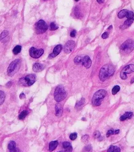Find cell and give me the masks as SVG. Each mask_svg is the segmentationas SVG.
I'll use <instances>...</instances> for the list:
<instances>
[{
	"label": "cell",
	"mask_w": 134,
	"mask_h": 152,
	"mask_svg": "<svg viewBox=\"0 0 134 152\" xmlns=\"http://www.w3.org/2000/svg\"><path fill=\"white\" fill-rule=\"evenodd\" d=\"M115 72V68L111 64H106L100 69L99 73V77L101 81L104 82L108 79L109 77L112 76Z\"/></svg>",
	"instance_id": "obj_1"
},
{
	"label": "cell",
	"mask_w": 134,
	"mask_h": 152,
	"mask_svg": "<svg viewBox=\"0 0 134 152\" xmlns=\"http://www.w3.org/2000/svg\"><path fill=\"white\" fill-rule=\"evenodd\" d=\"M107 95V91L104 89H101L94 94L92 99V103L94 106H99L102 100Z\"/></svg>",
	"instance_id": "obj_2"
},
{
	"label": "cell",
	"mask_w": 134,
	"mask_h": 152,
	"mask_svg": "<svg viewBox=\"0 0 134 152\" xmlns=\"http://www.w3.org/2000/svg\"><path fill=\"white\" fill-rule=\"evenodd\" d=\"M67 96L64 87L62 85L57 86L54 92V99L57 102H60L64 100Z\"/></svg>",
	"instance_id": "obj_3"
},
{
	"label": "cell",
	"mask_w": 134,
	"mask_h": 152,
	"mask_svg": "<svg viewBox=\"0 0 134 152\" xmlns=\"http://www.w3.org/2000/svg\"><path fill=\"white\" fill-rule=\"evenodd\" d=\"M21 66V60L18 59H16L10 64L8 68V74L9 76H12L16 73L18 72Z\"/></svg>",
	"instance_id": "obj_4"
},
{
	"label": "cell",
	"mask_w": 134,
	"mask_h": 152,
	"mask_svg": "<svg viewBox=\"0 0 134 152\" xmlns=\"http://www.w3.org/2000/svg\"><path fill=\"white\" fill-rule=\"evenodd\" d=\"M120 49L124 53H130L134 49V41L132 39H127L121 45Z\"/></svg>",
	"instance_id": "obj_5"
},
{
	"label": "cell",
	"mask_w": 134,
	"mask_h": 152,
	"mask_svg": "<svg viewBox=\"0 0 134 152\" xmlns=\"http://www.w3.org/2000/svg\"><path fill=\"white\" fill-rule=\"evenodd\" d=\"M36 80V77L34 75L29 74L26 76L25 77L21 78L19 80V84L23 86H31L35 83Z\"/></svg>",
	"instance_id": "obj_6"
},
{
	"label": "cell",
	"mask_w": 134,
	"mask_h": 152,
	"mask_svg": "<svg viewBox=\"0 0 134 152\" xmlns=\"http://www.w3.org/2000/svg\"><path fill=\"white\" fill-rule=\"evenodd\" d=\"M36 31L37 34H43L48 29V26L44 21L40 19L38 21L35 26Z\"/></svg>",
	"instance_id": "obj_7"
},
{
	"label": "cell",
	"mask_w": 134,
	"mask_h": 152,
	"mask_svg": "<svg viewBox=\"0 0 134 152\" xmlns=\"http://www.w3.org/2000/svg\"><path fill=\"white\" fill-rule=\"evenodd\" d=\"M134 72V65L133 64H129L128 66H125V67L122 69V71L121 72V78L123 80H125L127 78V74H130Z\"/></svg>",
	"instance_id": "obj_8"
},
{
	"label": "cell",
	"mask_w": 134,
	"mask_h": 152,
	"mask_svg": "<svg viewBox=\"0 0 134 152\" xmlns=\"http://www.w3.org/2000/svg\"><path fill=\"white\" fill-rule=\"evenodd\" d=\"M117 16L119 19H122L125 17H126L127 19H133L134 18V13L132 11L122 9L118 13Z\"/></svg>",
	"instance_id": "obj_9"
},
{
	"label": "cell",
	"mask_w": 134,
	"mask_h": 152,
	"mask_svg": "<svg viewBox=\"0 0 134 152\" xmlns=\"http://www.w3.org/2000/svg\"><path fill=\"white\" fill-rule=\"evenodd\" d=\"M43 49H36V48H31L29 50V54H30V56L32 57L35 58V59H37V58H39L40 56H42L43 54Z\"/></svg>",
	"instance_id": "obj_10"
},
{
	"label": "cell",
	"mask_w": 134,
	"mask_h": 152,
	"mask_svg": "<svg viewBox=\"0 0 134 152\" xmlns=\"http://www.w3.org/2000/svg\"><path fill=\"white\" fill-rule=\"evenodd\" d=\"M75 47V42L73 41H69L65 44L64 46V52L67 54H69L73 51Z\"/></svg>",
	"instance_id": "obj_11"
},
{
	"label": "cell",
	"mask_w": 134,
	"mask_h": 152,
	"mask_svg": "<svg viewBox=\"0 0 134 152\" xmlns=\"http://www.w3.org/2000/svg\"><path fill=\"white\" fill-rule=\"evenodd\" d=\"M81 64H82L83 66L85 67L86 69H88V68H90L91 66L92 61H91V59H90V57L88 56H83L82 59H81Z\"/></svg>",
	"instance_id": "obj_12"
},
{
	"label": "cell",
	"mask_w": 134,
	"mask_h": 152,
	"mask_svg": "<svg viewBox=\"0 0 134 152\" xmlns=\"http://www.w3.org/2000/svg\"><path fill=\"white\" fill-rule=\"evenodd\" d=\"M62 50V46L60 44H58L57 45V46H56L55 47V48L53 49V52H52V54H50V55H49V58H53L55 57H56L60 53V52H61Z\"/></svg>",
	"instance_id": "obj_13"
},
{
	"label": "cell",
	"mask_w": 134,
	"mask_h": 152,
	"mask_svg": "<svg viewBox=\"0 0 134 152\" xmlns=\"http://www.w3.org/2000/svg\"><path fill=\"white\" fill-rule=\"evenodd\" d=\"M44 65L40 63L34 64L33 65V67H32V69H33V71L36 72H40V71H43V69H44Z\"/></svg>",
	"instance_id": "obj_14"
},
{
	"label": "cell",
	"mask_w": 134,
	"mask_h": 152,
	"mask_svg": "<svg viewBox=\"0 0 134 152\" xmlns=\"http://www.w3.org/2000/svg\"><path fill=\"white\" fill-rule=\"evenodd\" d=\"M8 36H9V32L5 30L1 32L0 35V41L2 42H6L8 41Z\"/></svg>",
	"instance_id": "obj_15"
},
{
	"label": "cell",
	"mask_w": 134,
	"mask_h": 152,
	"mask_svg": "<svg viewBox=\"0 0 134 152\" xmlns=\"http://www.w3.org/2000/svg\"><path fill=\"white\" fill-rule=\"evenodd\" d=\"M55 109L56 116H57V117H60L62 115V113H63V108H62V105L60 104V103H57V104L55 105Z\"/></svg>",
	"instance_id": "obj_16"
},
{
	"label": "cell",
	"mask_w": 134,
	"mask_h": 152,
	"mask_svg": "<svg viewBox=\"0 0 134 152\" xmlns=\"http://www.w3.org/2000/svg\"><path fill=\"white\" fill-rule=\"evenodd\" d=\"M134 20V18L133 19H127L125 22H124V24L120 27L121 29H127V28H129V26H130V25L133 23Z\"/></svg>",
	"instance_id": "obj_17"
},
{
	"label": "cell",
	"mask_w": 134,
	"mask_h": 152,
	"mask_svg": "<svg viewBox=\"0 0 134 152\" xmlns=\"http://www.w3.org/2000/svg\"><path fill=\"white\" fill-rule=\"evenodd\" d=\"M132 117H133V113L132 112H127L120 117V120L121 121H124V120H126L127 119H130Z\"/></svg>",
	"instance_id": "obj_18"
},
{
	"label": "cell",
	"mask_w": 134,
	"mask_h": 152,
	"mask_svg": "<svg viewBox=\"0 0 134 152\" xmlns=\"http://www.w3.org/2000/svg\"><path fill=\"white\" fill-rule=\"evenodd\" d=\"M8 149L9 151H18V150H16V142L14 141H11L8 144Z\"/></svg>",
	"instance_id": "obj_19"
},
{
	"label": "cell",
	"mask_w": 134,
	"mask_h": 152,
	"mask_svg": "<svg viewBox=\"0 0 134 152\" xmlns=\"http://www.w3.org/2000/svg\"><path fill=\"white\" fill-rule=\"evenodd\" d=\"M63 148L65 149V151H71L73 148L70 143L68 142H65L63 143Z\"/></svg>",
	"instance_id": "obj_20"
},
{
	"label": "cell",
	"mask_w": 134,
	"mask_h": 152,
	"mask_svg": "<svg viewBox=\"0 0 134 152\" xmlns=\"http://www.w3.org/2000/svg\"><path fill=\"white\" fill-rule=\"evenodd\" d=\"M58 145V142L57 141L51 142L50 143V144H49V150L50 151H52L54 150H55L56 148L57 147Z\"/></svg>",
	"instance_id": "obj_21"
},
{
	"label": "cell",
	"mask_w": 134,
	"mask_h": 152,
	"mask_svg": "<svg viewBox=\"0 0 134 152\" xmlns=\"http://www.w3.org/2000/svg\"><path fill=\"white\" fill-rule=\"evenodd\" d=\"M120 132V130L119 129L117 130H114V129H111V130H109L108 132H107L106 134V137H109L110 136L112 135H115V134H118Z\"/></svg>",
	"instance_id": "obj_22"
},
{
	"label": "cell",
	"mask_w": 134,
	"mask_h": 152,
	"mask_svg": "<svg viewBox=\"0 0 134 152\" xmlns=\"http://www.w3.org/2000/svg\"><path fill=\"white\" fill-rule=\"evenodd\" d=\"M108 152H120L121 151V148L119 147H116V146L111 145V147L108 148Z\"/></svg>",
	"instance_id": "obj_23"
},
{
	"label": "cell",
	"mask_w": 134,
	"mask_h": 152,
	"mask_svg": "<svg viewBox=\"0 0 134 152\" xmlns=\"http://www.w3.org/2000/svg\"><path fill=\"white\" fill-rule=\"evenodd\" d=\"M84 102H85V99H82L81 100H80V101L78 102L77 104H76V106H75L76 109H78V110L81 109V107L84 106Z\"/></svg>",
	"instance_id": "obj_24"
},
{
	"label": "cell",
	"mask_w": 134,
	"mask_h": 152,
	"mask_svg": "<svg viewBox=\"0 0 134 152\" xmlns=\"http://www.w3.org/2000/svg\"><path fill=\"white\" fill-rule=\"evenodd\" d=\"M28 115V111L27 110H24L22 111L20 114L19 115V120H24L26 116Z\"/></svg>",
	"instance_id": "obj_25"
},
{
	"label": "cell",
	"mask_w": 134,
	"mask_h": 152,
	"mask_svg": "<svg viewBox=\"0 0 134 152\" xmlns=\"http://www.w3.org/2000/svg\"><path fill=\"white\" fill-rule=\"evenodd\" d=\"M21 49H22V48H21V46H16V47H14V48L13 49V50H12V52H13L14 54L15 55H17L18 54H19V52L21 51Z\"/></svg>",
	"instance_id": "obj_26"
},
{
	"label": "cell",
	"mask_w": 134,
	"mask_h": 152,
	"mask_svg": "<svg viewBox=\"0 0 134 152\" xmlns=\"http://www.w3.org/2000/svg\"><path fill=\"white\" fill-rule=\"evenodd\" d=\"M5 100V93L3 91L0 90V106L4 103Z\"/></svg>",
	"instance_id": "obj_27"
},
{
	"label": "cell",
	"mask_w": 134,
	"mask_h": 152,
	"mask_svg": "<svg viewBox=\"0 0 134 152\" xmlns=\"http://www.w3.org/2000/svg\"><path fill=\"white\" fill-rule=\"evenodd\" d=\"M82 55H79V56H77L75 58L74 62L76 64H80L81 62V59H82Z\"/></svg>",
	"instance_id": "obj_28"
},
{
	"label": "cell",
	"mask_w": 134,
	"mask_h": 152,
	"mask_svg": "<svg viewBox=\"0 0 134 152\" xmlns=\"http://www.w3.org/2000/svg\"><path fill=\"white\" fill-rule=\"evenodd\" d=\"M120 89H121V88H120V87L119 86H115V87H114L113 89H112V93L113 95H115L119 91Z\"/></svg>",
	"instance_id": "obj_29"
},
{
	"label": "cell",
	"mask_w": 134,
	"mask_h": 152,
	"mask_svg": "<svg viewBox=\"0 0 134 152\" xmlns=\"http://www.w3.org/2000/svg\"><path fill=\"white\" fill-rule=\"evenodd\" d=\"M50 28L51 31H55L57 30L58 28V26L55 22H52L50 25Z\"/></svg>",
	"instance_id": "obj_30"
},
{
	"label": "cell",
	"mask_w": 134,
	"mask_h": 152,
	"mask_svg": "<svg viewBox=\"0 0 134 152\" xmlns=\"http://www.w3.org/2000/svg\"><path fill=\"white\" fill-rule=\"evenodd\" d=\"M88 139L89 135H85L83 136V137H81V142H83V143H86V142L88 141Z\"/></svg>",
	"instance_id": "obj_31"
},
{
	"label": "cell",
	"mask_w": 134,
	"mask_h": 152,
	"mask_svg": "<svg viewBox=\"0 0 134 152\" xmlns=\"http://www.w3.org/2000/svg\"><path fill=\"white\" fill-rule=\"evenodd\" d=\"M77 138V133H73L70 135V138L71 140H75Z\"/></svg>",
	"instance_id": "obj_32"
},
{
	"label": "cell",
	"mask_w": 134,
	"mask_h": 152,
	"mask_svg": "<svg viewBox=\"0 0 134 152\" xmlns=\"http://www.w3.org/2000/svg\"><path fill=\"white\" fill-rule=\"evenodd\" d=\"M94 137L96 138H99L101 137V133L99 131H96L94 133Z\"/></svg>",
	"instance_id": "obj_33"
},
{
	"label": "cell",
	"mask_w": 134,
	"mask_h": 152,
	"mask_svg": "<svg viewBox=\"0 0 134 152\" xmlns=\"http://www.w3.org/2000/svg\"><path fill=\"white\" fill-rule=\"evenodd\" d=\"M76 34H77V31H76V30H75V29H73V30L71 31V32H70V36H71V38L75 37Z\"/></svg>",
	"instance_id": "obj_34"
},
{
	"label": "cell",
	"mask_w": 134,
	"mask_h": 152,
	"mask_svg": "<svg viewBox=\"0 0 134 152\" xmlns=\"http://www.w3.org/2000/svg\"><path fill=\"white\" fill-rule=\"evenodd\" d=\"M108 37H109L108 32H104V33L102 34V39H107V38H108Z\"/></svg>",
	"instance_id": "obj_35"
},
{
	"label": "cell",
	"mask_w": 134,
	"mask_h": 152,
	"mask_svg": "<svg viewBox=\"0 0 134 152\" xmlns=\"http://www.w3.org/2000/svg\"><path fill=\"white\" fill-rule=\"evenodd\" d=\"M75 14L76 16H77L78 18H79V16L80 15V13H79L78 9L77 8H76V9H75Z\"/></svg>",
	"instance_id": "obj_36"
},
{
	"label": "cell",
	"mask_w": 134,
	"mask_h": 152,
	"mask_svg": "<svg viewBox=\"0 0 134 152\" xmlns=\"http://www.w3.org/2000/svg\"><path fill=\"white\" fill-rule=\"evenodd\" d=\"M19 97H20V99H24V98L26 97V96H25V94H24V93H21V94L20 95V96H19Z\"/></svg>",
	"instance_id": "obj_37"
},
{
	"label": "cell",
	"mask_w": 134,
	"mask_h": 152,
	"mask_svg": "<svg viewBox=\"0 0 134 152\" xmlns=\"http://www.w3.org/2000/svg\"><path fill=\"white\" fill-rule=\"evenodd\" d=\"M97 1H98V3H102L104 1V0H97Z\"/></svg>",
	"instance_id": "obj_38"
},
{
	"label": "cell",
	"mask_w": 134,
	"mask_h": 152,
	"mask_svg": "<svg viewBox=\"0 0 134 152\" xmlns=\"http://www.w3.org/2000/svg\"><path fill=\"white\" fill-rule=\"evenodd\" d=\"M133 82H134V78L133 79H132V80H131V84L133 83Z\"/></svg>",
	"instance_id": "obj_39"
},
{
	"label": "cell",
	"mask_w": 134,
	"mask_h": 152,
	"mask_svg": "<svg viewBox=\"0 0 134 152\" xmlns=\"http://www.w3.org/2000/svg\"><path fill=\"white\" fill-rule=\"evenodd\" d=\"M111 28H112V26H109V28H108V30H109V29H111Z\"/></svg>",
	"instance_id": "obj_40"
},
{
	"label": "cell",
	"mask_w": 134,
	"mask_h": 152,
	"mask_svg": "<svg viewBox=\"0 0 134 152\" xmlns=\"http://www.w3.org/2000/svg\"><path fill=\"white\" fill-rule=\"evenodd\" d=\"M75 1H78L79 0H75Z\"/></svg>",
	"instance_id": "obj_41"
}]
</instances>
